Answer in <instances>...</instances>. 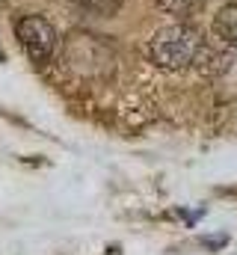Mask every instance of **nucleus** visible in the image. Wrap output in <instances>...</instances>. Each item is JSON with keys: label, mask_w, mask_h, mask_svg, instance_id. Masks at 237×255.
I'll return each mask as SVG.
<instances>
[{"label": "nucleus", "mask_w": 237, "mask_h": 255, "mask_svg": "<svg viewBox=\"0 0 237 255\" xmlns=\"http://www.w3.org/2000/svg\"><path fill=\"white\" fill-rule=\"evenodd\" d=\"M71 6H77L80 12L86 15H95V18H113L124 0H68Z\"/></svg>", "instance_id": "nucleus-5"}, {"label": "nucleus", "mask_w": 237, "mask_h": 255, "mask_svg": "<svg viewBox=\"0 0 237 255\" xmlns=\"http://www.w3.org/2000/svg\"><path fill=\"white\" fill-rule=\"evenodd\" d=\"M113 60V51L101 36L92 33H71L65 39V63L74 71H101Z\"/></svg>", "instance_id": "nucleus-3"}, {"label": "nucleus", "mask_w": 237, "mask_h": 255, "mask_svg": "<svg viewBox=\"0 0 237 255\" xmlns=\"http://www.w3.org/2000/svg\"><path fill=\"white\" fill-rule=\"evenodd\" d=\"M15 39L33 65H48L59 48L57 27L42 15H24L15 21Z\"/></svg>", "instance_id": "nucleus-2"}, {"label": "nucleus", "mask_w": 237, "mask_h": 255, "mask_svg": "<svg viewBox=\"0 0 237 255\" xmlns=\"http://www.w3.org/2000/svg\"><path fill=\"white\" fill-rule=\"evenodd\" d=\"M154 3H157V9H160V12H166V15L190 18V15H196V12L202 9V3H205V0H154Z\"/></svg>", "instance_id": "nucleus-6"}, {"label": "nucleus", "mask_w": 237, "mask_h": 255, "mask_svg": "<svg viewBox=\"0 0 237 255\" xmlns=\"http://www.w3.org/2000/svg\"><path fill=\"white\" fill-rule=\"evenodd\" d=\"M148 60L163 68V71H184L190 65L199 63L202 51H205V39L199 33V27L193 24H169L160 27L151 39H148Z\"/></svg>", "instance_id": "nucleus-1"}, {"label": "nucleus", "mask_w": 237, "mask_h": 255, "mask_svg": "<svg viewBox=\"0 0 237 255\" xmlns=\"http://www.w3.org/2000/svg\"><path fill=\"white\" fill-rule=\"evenodd\" d=\"M211 39H214V48H220L226 54L237 51V3L220 6V12L214 15V24H211Z\"/></svg>", "instance_id": "nucleus-4"}]
</instances>
